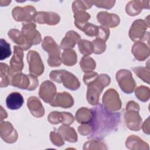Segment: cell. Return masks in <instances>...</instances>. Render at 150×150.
Masks as SVG:
<instances>
[{"instance_id":"cell-1","label":"cell","mask_w":150,"mask_h":150,"mask_svg":"<svg viewBox=\"0 0 150 150\" xmlns=\"http://www.w3.org/2000/svg\"><path fill=\"white\" fill-rule=\"evenodd\" d=\"M91 110L93 118L89 124L92 132L88 138L101 139L117 129L120 122V112L109 111L101 104Z\"/></svg>"},{"instance_id":"cell-2","label":"cell","mask_w":150,"mask_h":150,"mask_svg":"<svg viewBox=\"0 0 150 150\" xmlns=\"http://www.w3.org/2000/svg\"><path fill=\"white\" fill-rule=\"evenodd\" d=\"M110 77L105 74H101L93 81L87 84L86 98L87 101L93 105L98 104L99 97L104 87L110 84Z\"/></svg>"},{"instance_id":"cell-3","label":"cell","mask_w":150,"mask_h":150,"mask_svg":"<svg viewBox=\"0 0 150 150\" xmlns=\"http://www.w3.org/2000/svg\"><path fill=\"white\" fill-rule=\"evenodd\" d=\"M49 77L53 81L62 83L66 88L71 90H76L80 86L77 78L65 70H53L50 73Z\"/></svg>"},{"instance_id":"cell-4","label":"cell","mask_w":150,"mask_h":150,"mask_svg":"<svg viewBox=\"0 0 150 150\" xmlns=\"http://www.w3.org/2000/svg\"><path fill=\"white\" fill-rule=\"evenodd\" d=\"M42 47L49 54L47 63L50 67H58L62 64L60 47L50 36H46L43 40Z\"/></svg>"},{"instance_id":"cell-5","label":"cell","mask_w":150,"mask_h":150,"mask_svg":"<svg viewBox=\"0 0 150 150\" xmlns=\"http://www.w3.org/2000/svg\"><path fill=\"white\" fill-rule=\"evenodd\" d=\"M139 106L134 101L128 103L124 118L127 127L132 131H139L141 127L142 119L139 114Z\"/></svg>"},{"instance_id":"cell-6","label":"cell","mask_w":150,"mask_h":150,"mask_svg":"<svg viewBox=\"0 0 150 150\" xmlns=\"http://www.w3.org/2000/svg\"><path fill=\"white\" fill-rule=\"evenodd\" d=\"M39 81L36 76L31 74H25L21 72L13 74L11 85L23 90H34L38 86Z\"/></svg>"},{"instance_id":"cell-7","label":"cell","mask_w":150,"mask_h":150,"mask_svg":"<svg viewBox=\"0 0 150 150\" xmlns=\"http://www.w3.org/2000/svg\"><path fill=\"white\" fill-rule=\"evenodd\" d=\"M117 81L121 89L127 94L132 93L136 86L130 71L125 69L120 70L116 74Z\"/></svg>"},{"instance_id":"cell-8","label":"cell","mask_w":150,"mask_h":150,"mask_svg":"<svg viewBox=\"0 0 150 150\" xmlns=\"http://www.w3.org/2000/svg\"><path fill=\"white\" fill-rule=\"evenodd\" d=\"M26 59L30 74L36 77L40 76L44 71V66L39 54L35 50H30L27 53Z\"/></svg>"},{"instance_id":"cell-9","label":"cell","mask_w":150,"mask_h":150,"mask_svg":"<svg viewBox=\"0 0 150 150\" xmlns=\"http://www.w3.org/2000/svg\"><path fill=\"white\" fill-rule=\"evenodd\" d=\"M102 101L104 107L109 111H117L121 108L118 93L114 88H110L105 92Z\"/></svg>"},{"instance_id":"cell-10","label":"cell","mask_w":150,"mask_h":150,"mask_svg":"<svg viewBox=\"0 0 150 150\" xmlns=\"http://www.w3.org/2000/svg\"><path fill=\"white\" fill-rule=\"evenodd\" d=\"M35 8L30 5L24 7L16 6L12 11V15L13 19L18 22H30L36 15Z\"/></svg>"},{"instance_id":"cell-11","label":"cell","mask_w":150,"mask_h":150,"mask_svg":"<svg viewBox=\"0 0 150 150\" xmlns=\"http://www.w3.org/2000/svg\"><path fill=\"white\" fill-rule=\"evenodd\" d=\"M36 27L33 22H26L22 25L21 32L31 46L38 45L42 41L41 35L36 29Z\"/></svg>"},{"instance_id":"cell-12","label":"cell","mask_w":150,"mask_h":150,"mask_svg":"<svg viewBox=\"0 0 150 150\" xmlns=\"http://www.w3.org/2000/svg\"><path fill=\"white\" fill-rule=\"evenodd\" d=\"M0 136L6 143L12 144L18 139V133L12 124L8 121H1Z\"/></svg>"},{"instance_id":"cell-13","label":"cell","mask_w":150,"mask_h":150,"mask_svg":"<svg viewBox=\"0 0 150 150\" xmlns=\"http://www.w3.org/2000/svg\"><path fill=\"white\" fill-rule=\"evenodd\" d=\"M146 25L145 21L138 19L135 21L129 31V36L135 42H141L145 39Z\"/></svg>"},{"instance_id":"cell-14","label":"cell","mask_w":150,"mask_h":150,"mask_svg":"<svg viewBox=\"0 0 150 150\" xmlns=\"http://www.w3.org/2000/svg\"><path fill=\"white\" fill-rule=\"evenodd\" d=\"M56 95V87L49 80L43 81L40 87L39 96L46 103L50 104Z\"/></svg>"},{"instance_id":"cell-15","label":"cell","mask_w":150,"mask_h":150,"mask_svg":"<svg viewBox=\"0 0 150 150\" xmlns=\"http://www.w3.org/2000/svg\"><path fill=\"white\" fill-rule=\"evenodd\" d=\"M23 50L19 46H13V54L10 61V69L13 73H19L23 68Z\"/></svg>"},{"instance_id":"cell-16","label":"cell","mask_w":150,"mask_h":150,"mask_svg":"<svg viewBox=\"0 0 150 150\" xmlns=\"http://www.w3.org/2000/svg\"><path fill=\"white\" fill-rule=\"evenodd\" d=\"M59 15L53 12H38L34 18V21L39 24L54 25L60 21Z\"/></svg>"},{"instance_id":"cell-17","label":"cell","mask_w":150,"mask_h":150,"mask_svg":"<svg viewBox=\"0 0 150 150\" xmlns=\"http://www.w3.org/2000/svg\"><path fill=\"white\" fill-rule=\"evenodd\" d=\"M48 121L50 124H58L62 123L66 125H70L74 121V118L71 114L67 112L53 111L48 115Z\"/></svg>"},{"instance_id":"cell-18","label":"cell","mask_w":150,"mask_h":150,"mask_svg":"<svg viewBox=\"0 0 150 150\" xmlns=\"http://www.w3.org/2000/svg\"><path fill=\"white\" fill-rule=\"evenodd\" d=\"M98 22L105 27L115 28L120 22V18L114 13H109L107 12H100L97 15Z\"/></svg>"},{"instance_id":"cell-19","label":"cell","mask_w":150,"mask_h":150,"mask_svg":"<svg viewBox=\"0 0 150 150\" xmlns=\"http://www.w3.org/2000/svg\"><path fill=\"white\" fill-rule=\"evenodd\" d=\"M50 104L53 107H61L67 108L73 105L74 100L72 96L69 93H59L56 94L54 100Z\"/></svg>"},{"instance_id":"cell-20","label":"cell","mask_w":150,"mask_h":150,"mask_svg":"<svg viewBox=\"0 0 150 150\" xmlns=\"http://www.w3.org/2000/svg\"><path fill=\"white\" fill-rule=\"evenodd\" d=\"M27 105L30 113L34 117L40 118L44 115V108L38 97L35 96L29 97L27 101Z\"/></svg>"},{"instance_id":"cell-21","label":"cell","mask_w":150,"mask_h":150,"mask_svg":"<svg viewBox=\"0 0 150 150\" xmlns=\"http://www.w3.org/2000/svg\"><path fill=\"white\" fill-rule=\"evenodd\" d=\"M80 41V36L73 30L68 31L60 43V47L64 50L71 49Z\"/></svg>"},{"instance_id":"cell-22","label":"cell","mask_w":150,"mask_h":150,"mask_svg":"<svg viewBox=\"0 0 150 150\" xmlns=\"http://www.w3.org/2000/svg\"><path fill=\"white\" fill-rule=\"evenodd\" d=\"M8 36L15 43L18 45L19 46L22 47L23 50H26L30 47L31 45L28 43L25 37L22 32L16 29H12L9 30L8 33Z\"/></svg>"},{"instance_id":"cell-23","label":"cell","mask_w":150,"mask_h":150,"mask_svg":"<svg viewBox=\"0 0 150 150\" xmlns=\"http://www.w3.org/2000/svg\"><path fill=\"white\" fill-rule=\"evenodd\" d=\"M132 53L135 59L139 61L144 60L149 54L148 46L141 42H135L132 47Z\"/></svg>"},{"instance_id":"cell-24","label":"cell","mask_w":150,"mask_h":150,"mask_svg":"<svg viewBox=\"0 0 150 150\" xmlns=\"http://www.w3.org/2000/svg\"><path fill=\"white\" fill-rule=\"evenodd\" d=\"M24 102L23 96L18 92H12L6 98V107L12 110L19 109Z\"/></svg>"},{"instance_id":"cell-25","label":"cell","mask_w":150,"mask_h":150,"mask_svg":"<svg viewBox=\"0 0 150 150\" xmlns=\"http://www.w3.org/2000/svg\"><path fill=\"white\" fill-rule=\"evenodd\" d=\"M13 74L9 67L6 63L1 62L0 64V87L1 88L6 87L11 84Z\"/></svg>"},{"instance_id":"cell-26","label":"cell","mask_w":150,"mask_h":150,"mask_svg":"<svg viewBox=\"0 0 150 150\" xmlns=\"http://www.w3.org/2000/svg\"><path fill=\"white\" fill-rule=\"evenodd\" d=\"M57 132L61 135L63 139L70 142H76L77 135L74 128L64 124L59 127Z\"/></svg>"},{"instance_id":"cell-27","label":"cell","mask_w":150,"mask_h":150,"mask_svg":"<svg viewBox=\"0 0 150 150\" xmlns=\"http://www.w3.org/2000/svg\"><path fill=\"white\" fill-rule=\"evenodd\" d=\"M93 118L92 110L86 107H82L79 109L76 114L75 119L79 123L87 124L89 123Z\"/></svg>"},{"instance_id":"cell-28","label":"cell","mask_w":150,"mask_h":150,"mask_svg":"<svg viewBox=\"0 0 150 150\" xmlns=\"http://www.w3.org/2000/svg\"><path fill=\"white\" fill-rule=\"evenodd\" d=\"M145 144L142 139L135 135H130L125 142V146L130 149H145Z\"/></svg>"},{"instance_id":"cell-29","label":"cell","mask_w":150,"mask_h":150,"mask_svg":"<svg viewBox=\"0 0 150 150\" xmlns=\"http://www.w3.org/2000/svg\"><path fill=\"white\" fill-rule=\"evenodd\" d=\"M62 62L68 66H72L77 63V54L74 50L66 49L63 51L62 54Z\"/></svg>"},{"instance_id":"cell-30","label":"cell","mask_w":150,"mask_h":150,"mask_svg":"<svg viewBox=\"0 0 150 150\" xmlns=\"http://www.w3.org/2000/svg\"><path fill=\"white\" fill-rule=\"evenodd\" d=\"M142 1H130L126 5L125 11L128 15L130 16L137 15L141 11L142 8H145L144 5H141Z\"/></svg>"},{"instance_id":"cell-31","label":"cell","mask_w":150,"mask_h":150,"mask_svg":"<svg viewBox=\"0 0 150 150\" xmlns=\"http://www.w3.org/2000/svg\"><path fill=\"white\" fill-rule=\"evenodd\" d=\"M80 65L83 71L88 73L92 71L96 68V62L91 57L88 56H84L80 62Z\"/></svg>"},{"instance_id":"cell-32","label":"cell","mask_w":150,"mask_h":150,"mask_svg":"<svg viewBox=\"0 0 150 150\" xmlns=\"http://www.w3.org/2000/svg\"><path fill=\"white\" fill-rule=\"evenodd\" d=\"M76 26L89 36H97L98 33V26L90 23L87 22L84 24L76 25Z\"/></svg>"},{"instance_id":"cell-33","label":"cell","mask_w":150,"mask_h":150,"mask_svg":"<svg viewBox=\"0 0 150 150\" xmlns=\"http://www.w3.org/2000/svg\"><path fill=\"white\" fill-rule=\"evenodd\" d=\"M79 49L81 54L88 56L93 53V45L91 42L82 39L79 42Z\"/></svg>"},{"instance_id":"cell-34","label":"cell","mask_w":150,"mask_h":150,"mask_svg":"<svg viewBox=\"0 0 150 150\" xmlns=\"http://www.w3.org/2000/svg\"><path fill=\"white\" fill-rule=\"evenodd\" d=\"M107 149L105 144L100 139H94L84 144L83 149Z\"/></svg>"},{"instance_id":"cell-35","label":"cell","mask_w":150,"mask_h":150,"mask_svg":"<svg viewBox=\"0 0 150 150\" xmlns=\"http://www.w3.org/2000/svg\"><path fill=\"white\" fill-rule=\"evenodd\" d=\"M11 50L10 47V44L7 43V42L4 39H1L0 40V60H3L11 54Z\"/></svg>"},{"instance_id":"cell-36","label":"cell","mask_w":150,"mask_h":150,"mask_svg":"<svg viewBox=\"0 0 150 150\" xmlns=\"http://www.w3.org/2000/svg\"><path fill=\"white\" fill-rule=\"evenodd\" d=\"M74 25H79L87 23V21L90 19V15L84 11H79L74 13Z\"/></svg>"},{"instance_id":"cell-37","label":"cell","mask_w":150,"mask_h":150,"mask_svg":"<svg viewBox=\"0 0 150 150\" xmlns=\"http://www.w3.org/2000/svg\"><path fill=\"white\" fill-rule=\"evenodd\" d=\"M135 96L142 101H146L149 97V90L148 87L140 86L135 90Z\"/></svg>"},{"instance_id":"cell-38","label":"cell","mask_w":150,"mask_h":150,"mask_svg":"<svg viewBox=\"0 0 150 150\" xmlns=\"http://www.w3.org/2000/svg\"><path fill=\"white\" fill-rule=\"evenodd\" d=\"M93 53L95 54H101L106 49V45L104 41L103 40L96 38L93 42Z\"/></svg>"},{"instance_id":"cell-39","label":"cell","mask_w":150,"mask_h":150,"mask_svg":"<svg viewBox=\"0 0 150 150\" xmlns=\"http://www.w3.org/2000/svg\"><path fill=\"white\" fill-rule=\"evenodd\" d=\"M50 138L51 142H52V143L56 146H61L64 144L63 138L58 132H56L54 131H52L50 134Z\"/></svg>"},{"instance_id":"cell-40","label":"cell","mask_w":150,"mask_h":150,"mask_svg":"<svg viewBox=\"0 0 150 150\" xmlns=\"http://www.w3.org/2000/svg\"><path fill=\"white\" fill-rule=\"evenodd\" d=\"M110 35V30L108 28L104 26H98V33L96 36L97 38L100 39L105 42Z\"/></svg>"},{"instance_id":"cell-41","label":"cell","mask_w":150,"mask_h":150,"mask_svg":"<svg viewBox=\"0 0 150 150\" xmlns=\"http://www.w3.org/2000/svg\"><path fill=\"white\" fill-rule=\"evenodd\" d=\"M115 3V1H94L93 4L99 8H104L109 9L114 6Z\"/></svg>"},{"instance_id":"cell-42","label":"cell","mask_w":150,"mask_h":150,"mask_svg":"<svg viewBox=\"0 0 150 150\" xmlns=\"http://www.w3.org/2000/svg\"><path fill=\"white\" fill-rule=\"evenodd\" d=\"M78 131L82 135H89L92 132V128L89 123L82 124L78 127Z\"/></svg>"},{"instance_id":"cell-43","label":"cell","mask_w":150,"mask_h":150,"mask_svg":"<svg viewBox=\"0 0 150 150\" xmlns=\"http://www.w3.org/2000/svg\"><path fill=\"white\" fill-rule=\"evenodd\" d=\"M132 70L137 74V76L141 79L144 81H146L149 83L145 78V67H135L132 69Z\"/></svg>"},{"instance_id":"cell-44","label":"cell","mask_w":150,"mask_h":150,"mask_svg":"<svg viewBox=\"0 0 150 150\" xmlns=\"http://www.w3.org/2000/svg\"><path fill=\"white\" fill-rule=\"evenodd\" d=\"M7 116L8 115L6 111L3 108L2 106H1V117H0L1 121H2L4 119L6 118Z\"/></svg>"}]
</instances>
